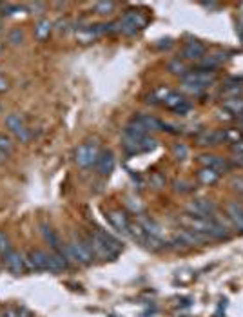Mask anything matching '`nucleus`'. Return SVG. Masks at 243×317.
Returning a JSON list of instances; mask_svg holds the SVG:
<instances>
[{
    "mask_svg": "<svg viewBox=\"0 0 243 317\" xmlns=\"http://www.w3.org/2000/svg\"><path fill=\"white\" fill-rule=\"evenodd\" d=\"M53 31V24L49 22V20H46V18H42V20H38L36 22V26H35V36L38 40H46V38H49V33Z\"/></svg>",
    "mask_w": 243,
    "mask_h": 317,
    "instance_id": "a878e982",
    "label": "nucleus"
},
{
    "mask_svg": "<svg viewBox=\"0 0 243 317\" xmlns=\"http://www.w3.org/2000/svg\"><path fill=\"white\" fill-rule=\"evenodd\" d=\"M243 95V85L238 82L232 83H225V87L222 89V98L224 100H232V98H239Z\"/></svg>",
    "mask_w": 243,
    "mask_h": 317,
    "instance_id": "4be33fe9",
    "label": "nucleus"
},
{
    "mask_svg": "<svg viewBox=\"0 0 243 317\" xmlns=\"http://www.w3.org/2000/svg\"><path fill=\"white\" fill-rule=\"evenodd\" d=\"M68 26H69V22L65 18H60L58 22L55 24V28H56V31H60V33H64V31H68Z\"/></svg>",
    "mask_w": 243,
    "mask_h": 317,
    "instance_id": "ea45409f",
    "label": "nucleus"
},
{
    "mask_svg": "<svg viewBox=\"0 0 243 317\" xmlns=\"http://www.w3.org/2000/svg\"><path fill=\"white\" fill-rule=\"evenodd\" d=\"M218 118H219V120H225V122H229V120H234L236 116H234V115H231V112H229L227 109L222 107V109H219V111H218Z\"/></svg>",
    "mask_w": 243,
    "mask_h": 317,
    "instance_id": "58836bf2",
    "label": "nucleus"
},
{
    "mask_svg": "<svg viewBox=\"0 0 243 317\" xmlns=\"http://www.w3.org/2000/svg\"><path fill=\"white\" fill-rule=\"evenodd\" d=\"M219 178H222V174L216 171H212V169H207V167H200L198 172H196V179H198V183H202V185H214V183L219 182Z\"/></svg>",
    "mask_w": 243,
    "mask_h": 317,
    "instance_id": "6ab92c4d",
    "label": "nucleus"
},
{
    "mask_svg": "<svg viewBox=\"0 0 243 317\" xmlns=\"http://www.w3.org/2000/svg\"><path fill=\"white\" fill-rule=\"evenodd\" d=\"M26 265H28V268L36 270V272L48 270V254L42 252V250H35L29 256H26Z\"/></svg>",
    "mask_w": 243,
    "mask_h": 317,
    "instance_id": "f3484780",
    "label": "nucleus"
},
{
    "mask_svg": "<svg viewBox=\"0 0 243 317\" xmlns=\"http://www.w3.org/2000/svg\"><path fill=\"white\" fill-rule=\"evenodd\" d=\"M127 205H129V209L132 210V212H142V203H140V199H135V198H129L127 199Z\"/></svg>",
    "mask_w": 243,
    "mask_h": 317,
    "instance_id": "4c0bfd02",
    "label": "nucleus"
},
{
    "mask_svg": "<svg viewBox=\"0 0 243 317\" xmlns=\"http://www.w3.org/2000/svg\"><path fill=\"white\" fill-rule=\"evenodd\" d=\"M182 82L191 83V85H196V87L207 91L212 83L216 82V73L202 71V69H200V71H189V75H185L184 78H182Z\"/></svg>",
    "mask_w": 243,
    "mask_h": 317,
    "instance_id": "0eeeda50",
    "label": "nucleus"
},
{
    "mask_svg": "<svg viewBox=\"0 0 243 317\" xmlns=\"http://www.w3.org/2000/svg\"><path fill=\"white\" fill-rule=\"evenodd\" d=\"M69 266V259L65 258L64 250L60 248L58 252L48 254V270L49 272H62Z\"/></svg>",
    "mask_w": 243,
    "mask_h": 317,
    "instance_id": "dca6fc26",
    "label": "nucleus"
},
{
    "mask_svg": "<svg viewBox=\"0 0 243 317\" xmlns=\"http://www.w3.org/2000/svg\"><path fill=\"white\" fill-rule=\"evenodd\" d=\"M11 241H9V238H8V234H6V232H2V230H0V256H2V258H4L6 254L8 252H11Z\"/></svg>",
    "mask_w": 243,
    "mask_h": 317,
    "instance_id": "7c9ffc66",
    "label": "nucleus"
},
{
    "mask_svg": "<svg viewBox=\"0 0 243 317\" xmlns=\"http://www.w3.org/2000/svg\"><path fill=\"white\" fill-rule=\"evenodd\" d=\"M172 185H174V190L176 192H180V194H187V192H191L192 190V183L187 182V179H176Z\"/></svg>",
    "mask_w": 243,
    "mask_h": 317,
    "instance_id": "2f4dec72",
    "label": "nucleus"
},
{
    "mask_svg": "<svg viewBox=\"0 0 243 317\" xmlns=\"http://www.w3.org/2000/svg\"><path fill=\"white\" fill-rule=\"evenodd\" d=\"M6 127H8L9 131L15 134V132H18L20 129H24V127H28V125H26V122H24L22 116L16 115V112H11V115L6 116Z\"/></svg>",
    "mask_w": 243,
    "mask_h": 317,
    "instance_id": "5701e85b",
    "label": "nucleus"
},
{
    "mask_svg": "<svg viewBox=\"0 0 243 317\" xmlns=\"http://www.w3.org/2000/svg\"><path fill=\"white\" fill-rule=\"evenodd\" d=\"M187 214L192 216V218L211 219L218 214V207L211 199H205V198L192 199V201L187 203Z\"/></svg>",
    "mask_w": 243,
    "mask_h": 317,
    "instance_id": "20e7f679",
    "label": "nucleus"
},
{
    "mask_svg": "<svg viewBox=\"0 0 243 317\" xmlns=\"http://www.w3.org/2000/svg\"><path fill=\"white\" fill-rule=\"evenodd\" d=\"M28 11L31 13V15H42L44 4H40V2H36V4H28Z\"/></svg>",
    "mask_w": 243,
    "mask_h": 317,
    "instance_id": "e433bc0d",
    "label": "nucleus"
},
{
    "mask_svg": "<svg viewBox=\"0 0 243 317\" xmlns=\"http://www.w3.org/2000/svg\"><path fill=\"white\" fill-rule=\"evenodd\" d=\"M198 163L202 167H207V169H212V171L219 172V174L229 172V169H231V163H229L227 160L222 158V156H216V154H202L198 158Z\"/></svg>",
    "mask_w": 243,
    "mask_h": 317,
    "instance_id": "1a4fd4ad",
    "label": "nucleus"
},
{
    "mask_svg": "<svg viewBox=\"0 0 243 317\" xmlns=\"http://www.w3.org/2000/svg\"><path fill=\"white\" fill-rule=\"evenodd\" d=\"M231 187L236 192H239V194L243 196V176H234V178L231 179Z\"/></svg>",
    "mask_w": 243,
    "mask_h": 317,
    "instance_id": "c9c22d12",
    "label": "nucleus"
},
{
    "mask_svg": "<svg viewBox=\"0 0 243 317\" xmlns=\"http://www.w3.org/2000/svg\"><path fill=\"white\" fill-rule=\"evenodd\" d=\"M196 143L200 147H211V145H218V143H224V136H222V129L214 131V129H205L196 136Z\"/></svg>",
    "mask_w": 243,
    "mask_h": 317,
    "instance_id": "2eb2a0df",
    "label": "nucleus"
},
{
    "mask_svg": "<svg viewBox=\"0 0 243 317\" xmlns=\"http://www.w3.org/2000/svg\"><path fill=\"white\" fill-rule=\"evenodd\" d=\"M11 152H13L11 138H8L6 134H0V160L8 158Z\"/></svg>",
    "mask_w": 243,
    "mask_h": 317,
    "instance_id": "c85d7f7f",
    "label": "nucleus"
},
{
    "mask_svg": "<svg viewBox=\"0 0 243 317\" xmlns=\"http://www.w3.org/2000/svg\"><path fill=\"white\" fill-rule=\"evenodd\" d=\"M95 9L98 15H109V13H113V9H115V2H98V4L95 6Z\"/></svg>",
    "mask_w": 243,
    "mask_h": 317,
    "instance_id": "473e14b6",
    "label": "nucleus"
},
{
    "mask_svg": "<svg viewBox=\"0 0 243 317\" xmlns=\"http://www.w3.org/2000/svg\"><path fill=\"white\" fill-rule=\"evenodd\" d=\"M9 42H11L13 46H18V44H22V40H24V33L20 31L18 28H15V29H11L9 31Z\"/></svg>",
    "mask_w": 243,
    "mask_h": 317,
    "instance_id": "72a5a7b5",
    "label": "nucleus"
},
{
    "mask_svg": "<svg viewBox=\"0 0 243 317\" xmlns=\"http://www.w3.org/2000/svg\"><path fill=\"white\" fill-rule=\"evenodd\" d=\"M224 109H227L231 115H234L236 118H238V116L243 112V96H239V98H232V100H225Z\"/></svg>",
    "mask_w": 243,
    "mask_h": 317,
    "instance_id": "cd10ccee",
    "label": "nucleus"
},
{
    "mask_svg": "<svg viewBox=\"0 0 243 317\" xmlns=\"http://www.w3.org/2000/svg\"><path fill=\"white\" fill-rule=\"evenodd\" d=\"M115 165H116V160L111 151L100 152L98 160H96V163H95L96 174L102 176V178H107V176L115 171Z\"/></svg>",
    "mask_w": 243,
    "mask_h": 317,
    "instance_id": "9d476101",
    "label": "nucleus"
},
{
    "mask_svg": "<svg viewBox=\"0 0 243 317\" xmlns=\"http://www.w3.org/2000/svg\"><path fill=\"white\" fill-rule=\"evenodd\" d=\"M4 265L13 276H20V274L24 272V265H26V258L22 254H18L16 250H11L4 256Z\"/></svg>",
    "mask_w": 243,
    "mask_h": 317,
    "instance_id": "ddd939ff",
    "label": "nucleus"
},
{
    "mask_svg": "<svg viewBox=\"0 0 243 317\" xmlns=\"http://www.w3.org/2000/svg\"><path fill=\"white\" fill-rule=\"evenodd\" d=\"M2 317H18V312H16V310H6V312L2 313Z\"/></svg>",
    "mask_w": 243,
    "mask_h": 317,
    "instance_id": "79ce46f5",
    "label": "nucleus"
},
{
    "mask_svg": "<svg viewBox=\"0 0 243 317\" xmlns=\"http://www.w3.org/2000/svg\"><path fill=\"white\" fill-rule=\"evenodd\" d=\"M85 243L91 250L93 259H100V261H113L120 252L118 239L107 234L105 230H96L95 234L85 239Z\"/></svg>",
    "mask_w": 243,
    "mask_h": 317,
    "instance_id": "f257e3e1",
    "label": "nucleus"
},
{
    "mask_svg": "<svg viewBox=\"0 0 243 317\" xmlns=\"http://www.w3.org/2000/svg\"><path fill=\"white\" fill-rule=\"evenodd\" d=\"M234 163H238V165L243 167V158H234Z\"/></svg>",
    "mask_w": 243,
    "mask_h": 317,
    "instance_id": "37998d69",
    "label": "nucleus"
},
{
    "mask_svg": "<svg viewBox=\"0 0 243 317\" xmlns=\"http://www.w3.org/2000/svg\"><path fill=\"white\" fill-rule=\"evenodd\" d=\"M8 89H9V82L4 76H0V93H6Z\"/></svg>",
    "mask_w": 243,
    "mask_h": 317,
    "instance_id": "a19ab883",
    "label": "nucleus"
},
{
    "mask_svg": "<svg viewBox=\"0 0 243 317\" xmlns=\"http://www.w3.org/2000/svg\"><path fill=\"white\" fill-rule=\"evenodd\" d=\"M225 216H227V221L231 223L232 229L243 232V203L229 201L225 205Z\"/></svg>",
    "mask_w": 243,
    "mask_h": 317,
    "instance_id": "6e6552de",
    "label": "nucleus"
},
{
    "mask_svg": "<svg viewBox=\"0 0 243 317\" xmlns=\"http://www.w3.org/2000/svg\"><path fill=\"white\" fill-rule=\"evenodd\" d=\"M182 55L185 60H194V62H202L205 58V46L200 40H187L182 49Z\"/></svg>",
    "mask_w": 243,
    "mask_h": 317,
    "instance_id": "f8f14e48",
    "label": "nucleus"
},
{
    "mask_svg": "<svg viewBox=\"0 0 243 317\" xmlns=\"http://www.w3.org/2000/svg\"><path fill=\"white\" fill-rule=\"evenodd\" d=\"M178 236H180V239H182V241H184L187 246L204 245L205 241H209L207 238H204V236L196 234V232H192V230H189V229H180V230H178Z\"/></svg>",
    "mask_w": 243,
    "mask_h": 317,
    "instance_id": "aec40b11",
    "label": "nucleus"
},
{
    "mask_svg": "<svg viewBox=\"0 0 243 317\" xmlns=\"http://www.w3.org/2000/svg\"><path fill=\"white\" fill-rule=\"evenodd\" d=\"M231 152L234 158H243V138L239 140V142L232 143L231 145Z\"/></svg>",
    "mask_w": 243,
    "mask_h": 317,
    "instance_id": "f704fd0d",
    "label": "nucleus"
},
{
    "mask_svg": "<svg viewBox=\"0 0 243 317\" xmlns=\"http://www.w3.org/2000/svg\"><path fill=\"white\" fill-rule=\"evenodd\" d=\"M147 136H149V131L144 125H140L136 120L127 123L124 129V143H138L144 138H147Z\"/></svg>",
    "mask_w": 243,
    "mask_h": 317,
    "instance_id": "9b49d317",
    "label": "nucleus"
},
{
    "mask_svg": "<svg viewBox=\"0 0 243 317\" xmlns=\"http://www.w3.org/2000/svg\"><path fill=\"white\" fill-rule=\"evenodd\" d=\"M98 156H100L98 145L93 143V142H87V143H84V145H80L78 149H76L75 162H76V165L82 167V169H89V167H93L96 163Z\"/></svg>",
    "mask_w": 243,
    "mask_h": 317,
    "instance_id": "39448f33",
    "label": "nucleus"
},
{
    "mask_svg": "<svg viewBox=\"0 0 243 317\" xmlns=\"http://www.w3.org/2000/svg\"><path fill=\"white\" fill-rule=\"evenodd\" d=\"M167 69H169V73H171V75L182 76V78H184L185 75H189L187 63H185L184 60H180V58H172L171 62L167 63Z\"/></svg>",
    "mask_w": 243,
    "mask_h": 317,
    "instance_id": "b1692460",
    "label": "nucleus"
},
{
    "mask_svg": "<svg viewBox=\"0 0 243 317\" xmlns=\"http://www.w3.org/2000/svg\"><path fill=\"white\" fill-rule=\"evenodd\" d=\"M238 120H239V123H241V125H243V112H241V115L238 116Z\"/></svg>",
    "mask_w": 243,
    "mask_h": 317,
    "instance_id": "c03bdc74",
    "label": "nucleus"
},
{
    "mask_svg": "<svg viewBox=\"0 0 243 317\" xmlns=\"http://www.w3.org/2000/svg\"><path fill=\"white\" fill-rule=\"evenodd\" d=\"M65 258L69 259V263H78V265H89L93 261V254L89 250L85 239H75V241L68 243L65 246H62Z\"/></svg>",
    "mask_w": 243,
    "mask_h": 317,
    "instance_id": "7ed1b4c3",
    "label": "nucleus"
},
{
    "mask_svg": "<svg viewBox=\"0 0 243 317\" xmlns=\"http://www.w3.org/2000/svg\"><path fill=\"white\" fill-rule=\"evenodd\" d=\"M222 136H224V142L232 145V143L239 142L243 138V131L241 129H236V127H227V129H222Z\"/></svg>",
    "mask_w": 243,
    "mask_h": 317,
    "instance_id": "bb28decb",
    "label": "nucleus"
},
{
    "mask_svg": "<svg viewBox=\"0 0 243 317\" xmlns=\"http://www.w3.org/2000/svg\"><path fill=\"white\" fill-rule=\"evenodd\" d=\"M42 236H44L46 243H49V246H51V248L55 250V252H58V250L62 248V246H60L58 236H56V232L51 229V227H48V225L42 227Z\"/></svg>",
    "mask_w": 243,
    "mask_h": 317,
    "instance_id": "393cba45",
    "label": "nucleus"
},
{
    "mask_svg": "<svg viewBox=\"0 0 243 317\" xmlns=\"http://www.w3.org/2000/svg\"><path fill=\"white\" fill-rule=\"evenodd\" d=\"M138 225L142 227V229H144L149 236H152V238L164 239V229H162V225H160V223H156L154 219L145 218V216H140V218H138ZM164 241H165V239H164Z\"/></svg>",
    "mask_w": 243,
    "mask_h": 317,
    "instance_id": "a211bd4d",
    "label": "nucleus"
},
{
    "mask_svg": "<svg viewBox=\"0 0 243 317\" xmlns=\"http://www.w3.org/2000/svg\"><path fill=\"white\" fill-rule=\"evenodd\" d=\"M154 100H156V103H162L164 107L171 109V111H174V112H176V109H178L180 105H184V103L187 102V100L180 95V93L172 91V89H169V87H158L156 89Z\"/></svg>",
    "mask_w": 243,
    "mask_h": 317,
    "instance_id": "423d86ee",
    "label": "nucleus"
},
{
    "mask_svg": "<svg viewBox=\"0 0 243 317\" xmlns=\"http://www.w3.org/2000/svg\"><path fill=\"white\" fill-rule=\"evenodd\" d=\"M145 26H147V18L140 11H136V9H131V11H125L118 22H115V31L127 36H135Z\"/></svg>",
    "mask_w": 243,
    "mask_h": 317,
    "instance_id": "f03ea898",
    "label": "nucleus"
},
{
    "mask_svg": "<svg viewBox=\"0 0 243 317\" xmlns=\"http://www.w3.org/2000/svg\"><path fill=\"white\" fill-rule=\"evenodd\" d=\"M0 29H2V20H0Z\"/></svg>",
    "mask_w": 243,
    "mask_h": 317,
    "instance_id": "a18cd8bd",
    "label": "nucleus"
},
{
    "mask_svg": "<svg viewBox=\"0 0 243 317\" xmlns=\"http://www.w3.org/2000/svg\"><path fill=\"white\" fill-rule=\"evenodd\" d=\"M172 156H174V160H178V162H185V160L189 158L187 145H184V143H174V145H172Z\"/></svg>",
    "mask_w": 243,
    "mask_h": 317,
    "instance_id": "c756f323",
    "label": "nucleus"
},
{
    "mask_svg": "<svg viewBox=\"0 0 243 317\" xmlns=\"http://www.w3.org/2000/svg\"><path fill=\"white\" fill-rule=\"evenodd\" d=\"M135 120L140 123V125H144L149 132L160 131V129H162V123H164V122H160L158 118H154V116H151V115H138Z\"/></svg>",
    "mask_w": 243,
    "mask_h": 317,
    "instance_id": "412c9836",
    "label": "nucleus"
},
{
    "mask_svg": "<svg viewBox=\"0 0 243 317\" xmlns=\"http://www.w3.org/2000/svg\"><path fill=\"white\" fill-rule=\"evenodd\" d=\"M107 219L120 234L129 236V229H131V223H129V218L122 212V210H109L107 212Z\"/></svg>",
    "mask_w": 243,
    "mask_h": 317,
    "instance_id": "4468645a",
    "label": "nucleus"
}]
</instances>
